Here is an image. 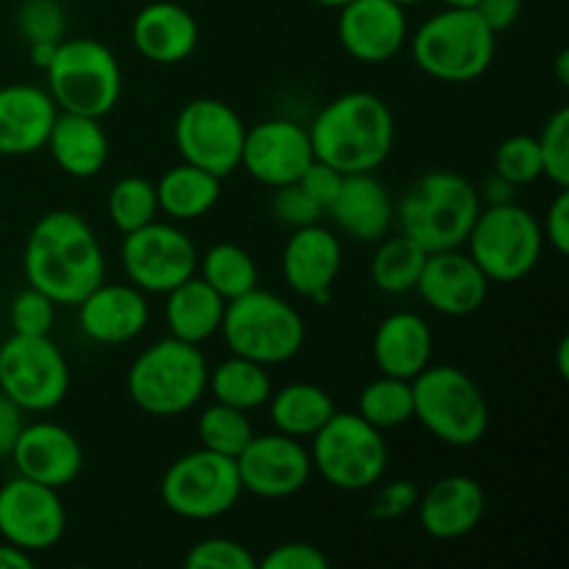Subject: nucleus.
<instances>
[{
	"mask_svg": "<svg viewBox=\"0 0 569 569\" xmlns=\"http://www.w3.org/2000/svg\"><path fill=\"white\" fill-rule=\"evenodd\" d=\"M28 287L56 306H78L106 276V259L92 226L76 211H48L33 222L22 250Z\"/></svg>",
	"mask_w": 569,
	"mask_h": 569,
	"instance_id": "nucleus-1",
	"label": "nucleus"
},
{
	"mask_svg": "<svg viewBox=\"0 0 569 569\" xmlns=\"http://www.w3.org/2000/svg\"><path fill=\"white\" fill-rule=\"evenodd\" d=\"M315 159L342 176L376 172L395 148V114L378 94L356 89L326 103L309 126Z\"/></svg>",
	"mask_w": 569,
	"mask_h": 569,
	"instance_id": "nucleus-2",
	"label": "nucleus"
},
{
	"mask_svg": "<svg viewBox=\"0 0 569 569\" xmlns=\"http://www.w3.org/2000/svg\"><path fill=\"white\" fill-rule=\"evenodd\" d=\"M478 187L453 170H433L417 178L395 206L400 233L426 253L461 248L481 214Z\"/></svg>",
	"mask_w": 569,
	"mask_h": 569,
	"instance_id": "nucleus-3",
	"label": "nucleus"
},
{
	"mask_svg": "<svg viewBox=\"0 0 569 569\" xmlns=\"http://www.w3.org/2000/svg\"><path fill=\"white\" fill-rule=\"evenodd\" d=\"M128 398L150 417H181L209 389V361L198 345L159 339L133 359L126 376Z\"/></svg>",
	"mask_w": 569,
	"mask_h": 569,
	"instance_id": "nucleus-4",
	"label": "nucleus"
},
{
	"mask_svg": "<svg viewBox=\"0 0 569 569\" xmlns=\"http://www.w3.org/2000/svg\"><path fill=\"white\" fill-rule=\"evenodd\" d=\"M498 33L476 9H442L428 17L411 37L415 64L445 83L478 81L492 67Z\"/></svg>",
	"mask_w": 569,
	"mask_h": 569,
	"instance_id": "nucleus-5",
	"label": "nucleus"
},
{
	"mask_svg": "<svg viewBox=\"0 0 569 569\" xmlns=\"http://www.w3.org/2000/svg\"><path fill=\"white\" fill-rule=\"evenodd\" d=\"M220 333L233 356L276 367L303 350L306 320L281 295L256 287L228 300Z\"/></svg>",
	"mask_w": 569,
	"mask_h": 569,
	"instance_id": "nucleus-6",
	"label": "nucleus"
},
{
	"mask_svg": "<svg viewBox=\"0 0 569 569\" xmlns=\"http://www.w3.org/2000/svg\"><path fill=\"white\" fill-rule=\"evenodd\" d=\"M415 420L450 448H472L489 431L487 395L453 365H428L411 381Z\"/></svg>",
	"mask_w": 569,
	"mask_h": 569,
	"instance_id": "nucleus-7",
	"label": "nucleus"
},
{
	"mask_svg": "<svg viewBox=\"0 0 569 569\" xmlns=\"http://www.w3.org/2000/svg\"><path fill=\"white\" fill-rule=\"evenodd\" d=\"M56 109L103 120L122 94V70L109 44L92 37L61 39L44 70Z\"/></svg>",
	"mask_w": 569,
	"mask_h": 569,
	"instance_id": "nucleus-8",
	"label": "nucleus"
},
{
	"mask_svg": "<svg viewBox=\"0 0 569 569\" xmlns=\"http://www.w3.org/2000/svg\"><path fill=\"white\" fill-rule=\"evenodd\" d=\"M465 244L489 283H517L531 276L542 259V222L517 200L483 206Z\"/></svg>",
	"mask_w": 569,
	"mask_h": 569,
	"instance_id": "nucleus-9",
	"label": "nucleus"
},
{
	"mask_svg": "<svg viewBox=\"0 0 569 569\" xmlns=\"http://www.w3.org/2000/svg\"><path fill=\"white\" fill-rule=\"evenodd\" d=\"M311 467L333 489L367 492L383 478L389 445L383 431L356 411H333L331 420L311 437Z\"/></svg>",
	"mask_w": 569,
	"mask_h": 569,
	"instance_id": "nucleus-10",
	"label": "nucleus"
},
{
	"mask_svg": "<svg viewBox=\"0 0 569 569\" xmlns=\"http://www.w3.org/2000/svg\"><path fill=\"white\" fill-rule=\"evenodd\" d=\"M161 503L181 520H217L242 498L237 461L214 450H192L167 467L161 478Z\"/></svg>",
	"mask_w": 569,
	"mask_h": 569,
	"instance_id": "nucleus-11",
	"label": "nucleus"
},
{
	"mask_svg": "<svg viewBox=\"0 0 569 569\" xmlns=\"http://www.w3.org/2000/svg\"><path fill=\"white\" fill-rule=\"evenodd\" d=\"M70 392V367L50 337L11 333L0 348V395L22 411H50Z\"/></svg>",
	"mask_w": 569,
	"mask_h": 569,
	"instance_id": "nucleus-12",
	"label": "nucleus"
},
{
	"mask_svg": "<svg viewBox=\"0 0 569 569\" xmlns=\"http://www.w3.org/2000/svg\"><path fill=\"white\" fill-rule=\"evenodd\" d=\"M248 126L233 106L217 98H194L178 111L172 139L183 161L217 178L231 176L242 161Z\"/></svg>",
	"mask_w": 569,
	"mask_h": 569,
	"instance_id": "nucleus-13",
	"label": "nucleus"
},
{
	"mask_svg": "<svg viewBox=\"0 0 569 569\" xmlns=\"http://www.w3.org/2000/svg\"><path fill=\"white\" fill-rule=\"evenodd\" d=\"M122 237V270L144 295H167L198 272V248L172 222L153 220Z\"/></svg>",
	"mask_w": 569,
	"mask_h": 569,
	"instance_id": "nucleus-14",
	"label": "nucleus"
},
{
	"mask_svg": "<svg viewBox=\"0 0 569 569\" xmlns=\"http://www.w3.org/2000/svg\"><path fill=\"white\" fill-rule=\"evenodd\" d=\"M67 531V511L59 489L31 478H11L0 487V537L28 553L56 548Z\"/></svg>",
	"mask_w": 569,
	"mask_h": 569,
	"instance_id": "nucleus-15",
	"label": "nucleus"
},
{
	"mask_svg": "<svg viewBox=\"0 0 569 569\" xmlns=\"http://www.w3.org/2000/svg\"><path fill=\"white\" fill-rule=\"evenodd\" d=\"M242 492L264 500H283L298 495L311 481V453L303 439L287 433H256L237 456Z\"/></svg>",
	"mask_w": 569,
	"mask_h": 569,
	"instance_id": "nucleus-16",
	"label": "nucleus"
},
{
	"mask_svg": "<svg viewBox=\"0 0 569 569\" xmlns=\"http://www.w3.org/2000/svg\"><path fill=\"white\" fill-rule=\"evenodd\" d=\"M311 161H315V148H311L309 128L276 117L248 128L239 167H244L253 181L276 189L298 181Z\"/></svg>",
	"mask_w": 569,
	"mask_h": 569,
	"instance_id": "nucleus-17",
	"label": "nucleus"
},
{
	"mask_svg": "<svg viewBox=\"0 0 569 569\" xmlns=\"http://www.w3.org/2000/svg\"><path fill=\"white\" fill-rule=\"evenodd\" d=\"M337 11L339 44L361 64H387L409 39V17L392 0H350Z\"/></svg>",
	"mask_w": 569,
	"mask_h": 569,
	"instance_id": "nucleus-18",
	"label": "nucleus"
},
{
	"mask_svg": "<svg viewBox=\"0 0 569 569\" xmlns=\"http://www.w3.org/2000/svg\"><path fill=\"white\" fill-rule=\"evenodd\" d=\"M283 281L300 298L315 303H328L331 289L342 272V242L333 231L320 222L303 228H292L281 253Z\"/></svg>",
	"mask_w": 569,
	"mask_h": 569,
	"instance_id": "nucleus-19",
	"label": "nucleus"
},
{
	"mask_svg": "<svg viewBox=\"0 0 569 569\" xmlns=\"http://www.w3.org/2000/svg\"><path fill=\"white\" fill-rule=\"evenodd\" d=\"M415 292H420L437 315L467 317L487 303L489 278L461 248L437 250L428 253Z\"/></svg>",
	"mask_w": 569,
	"mask_h": 569,
	"instance_id": "nucleus-20",
	"label": "nucleus"
},
{
	"mask_svg": "<svg viewBox=\"0 0 569 569\" xmlns=\"http://www.w3.org/2000/svg\"><path fill=\"white\" fill-rule=\"evenodd\" d=\"M9 459L14 461L17 476L53 489L70 487L83 470V450L78 437L50 420L22 426Z\"/></svg>",
	"mask_w": 569,
	"mask_h": 569,
	"instance_id": "nucleus-21",
	"label": "nucleus"
},
{
	"mask_svg": "<svg viewBox=\"0 0 569 569\" xmlns=\"http://www.w3.org/2000/svg\"><path fill=\"white\" fill-rule=\"evenodd\" d=\"M81 331L98 345H122L137 339L150 322V303L133 283H106L78 303Z\"/></svg>",
	"mask_w": 569,
	"mask_h": 569,
	"instance_id": "nucleus-22",
	"label": "nucleus"
},
{
	"mask_svg": "<svg viewBox=\"0 0 569 569\" xmlns=\"http://www.w3.org/2000/svg\"><path fill=\"white\" fill-rule=\"evenodd\" d=\"M487 515V492L470 476H445L420 492L417 517L428 537L461 539L476 531Z\"/></svg>",
	"mask_w": 569,
	"mask_h": 569,
	"instance_id": "nucleus-23",
	"label": "nucleus"
},
{
	"mask_svg": "<svg viewBox=\"0 0 569 569\" xmlns=\"http://www.w3.org/2000/svg\"><path fill=\"white\" fill-rule=\"evenodd\" d=\"M133 48L153 64H181L200 42L198 20L172 0H156L137 11L131 26Z\"/></svg>",
	"mask_w": 569,
	"mask_h": 569,
	"instance_id": "nucleus-24",
	"label": "nucleus"
},
{
	"mask_svg": "<svg viewBox=\"0 0 569 569\" xmlns=\"http://www.w3.org/2000/svg\"><path fill=\"white\" fill-rule=\"evenodd\" d=\"M56 109L48 89L33 83L0 87V156H31L44 148Z\"/></svg>",
	"mask_w": 569,
	"mask_h": 569,
	"instance_id": "nucleus-25",
	"label": "nucleus"
},
{
	"mask_svg": "<svg viewBox=\"0 0 569 569\" xmlns=\"http://www.w3.org/2000/svg\"><path fill=\"white\" fill-rule=\"evenodd\" d=\"M326 214H331L339 231L353 242H381L392 231L395 203L376 172H353L345 176L342 189Z\"/></svg>",
	"mask_w": 569,
	"mask_h": 569,
	"instance_id": "nucleus-26",
	"label": "nucleus"
},
{
	"mask_svg": "<svg viewBox=\"0 0 569 569\" xmlns=\"http://www.w3.org/2000/svg\"><path fill=\"white\" fill-rule=\"evenodd\" d=\"M433 359V331L415 311H392L372 337V361L381 376L415 381Z\"/></svg>",
	"mask_w": 569,
	"mask_h": 569,
	"instance_id": "nucleus-27",
	"label": "nucleus"
},
{
	"mask_svg": "<svg viewBox=\"0 0 569 569\" xmlns=\"http://www.w3.org/2000/svg\"><path fill=\"white\" fill-rule=\"evenodd\" d=\"M44 148L67 176L94 178L109 161V133L100 126L98 117L59 111Z\"/></svg>",
	"mask_w": 569,
	"mask_h": 569,
	"instance_id": "nucleus-28",
	"label": "nucleus"
},
{
	"mask_svg": "<svg viewBox=\"0 0 569 569\" xmlns=\"http://www.w3.org/2000/svg\"><path fill=\"white\" fill-rule=\"evenodd\" d=\"M222 315H226V300L203 278L192 276L167 292V326H170V337L181 342L203 345L206 339L220 333Z\"/></svg>",
	"mask_w": 569,
	"mask_h": 569,
	"instance_id": "nucleus-29",
	"label": "nucleus"
},
{
	"mask_svg": "<svg viewBox=\"0 0 569 569\" xmlns=\"http://www.w3.org/2000/svg\"><path fill=\"white\" fill-rule=\"evenodd\" d=\"M222 194V178L200 170V167L181 161L170 167L164 176L156 181V198L159 211H164L170 220H200L217 206Z\"/></svg>",
	"mask_w": 569,
	"mask_h": 569,
	"instance_id": "nucleus-30",
	"label": "nucleus"
},
{
	"mask_svg": "<svg viewBox=\"0 0 569 569\" xmlns=\"http://www.w3.org/2000/svg\"><path fill=\"white\" fill-rule=\"evenodd\" d=\"M267 406H270V420L276 431L295 439H311L337 411L331 395L309 381L287 383L278 392L272 389Z\"/></svg>",
	"mask_w": 569,
	"mask_h": 569,
	"instance_id": "nucleus-31",
	"label": "nucleus"
},
{
	"mask_svg": "<svg viewBox=\"0 0 569 569\" xmlns=\"http://www.w3.org/2000/svg\"><path fill=\"white\" fill-rule=\"evenodd\" d=\"M209 389L217 403L233 406V409L250 415V411L267 406L272 395V378L259 361L231 353V359L220 361L214 370H209Z\"/></svg>",
	"mask_w": 569,
	"mask_h": 569,
	"instance_id": "nucleus-32",
	"label": "nucleus"
},
{
	"mask_svg": "<svg viewBox=\"0 0 569 569\" xmlns=\"http://www.w3.org/2000/svg\"><path fill=\"white\" fill-rule=\"evenodd\" d=\"M426 259L428 253L415 239H409L406 233H398V237H389L387 233L378 242L376 256H372V283L387 295L415 292L422 267H426Z\"/></svg>",
	"mask_w": 569,
	"mask_h": 569,
	"instance_id": "nucleus-33",
	"label": "nucleus"
},
{
	"mask_svg": "<svg viewBox=\"0 0 569 569\" xmlns=\"http://www.w3.org/2000/svg\"><path fill=\"white\" fill-rule=\"evenodd\" d=\"M200 278L220 295L222 300L242 298L244 292L259 287V267L244 248L233 242H220L198 259Z\"/></svg>",
	"mask_w": 569,
	"mask_h": 569,
	"instance_id": "nucleus-34",
	"label": "nucleus"
},
{
	"mask_svg": "<svg viewBox=\"0 0 569 569\" xmlns=\"http://www.w3.org/2000/svg\"><path fill=\"white\" fill-rule=\"evenodd\" d=\"M356 415L365 417L378 431L406 426L409 420H415V392H411V381L392 376L376 378V381H370L359 392Z\"/></svg>",
	"mask_w": 569,
	"mask_h": 569,
	"instance_id": "nucleus-35",
	"label": "nucleus"
},
{
	"mask_svg": "<svg viewBox=\"0 0 569 569\" xmlns=\"http://www.w3.org/2000/svg\"><path fill=\"white\" fill-rule=\"evenodd\" d=\"M198 437L200 448L214 450V453L228 456V459H237L244 448L250 445V439L256 437L253 422H250L248 411H239L233 406L217 403L200 415L198 420Z\"/></svg>",
	"mask_w": 569,
	"mask_h": 569,
	"instance_id": "nucleus-36",
	"label": "nucleus"
},
{
	"mask_svg": "<svg viewBox=\"0 0 569 569\" xmlns=\"http://www.w3.org/2000/svg\"><path fill=\"white\" fill-rule=\"evenodd\" d=\"M109 217L120 233H131L137 228L148 226L159 214V198H156V183L142 176H126L109 189Z\"/></svg>",
	"mask_w": 569,
	"mask_h": 569,
	"instance_id": "nucleus-37",
	"label": "nucleus"
},
{
	"mask_svg": "<svg viewBox=\"0 0 569 569\" xmlns=\"http://www.w3.org/2000/svg\"><path fill=\"white\" fill-rule=\"evenodd\" d=\"M492 170L515 187H528V183L539 181L542 178V153H539L537 137L515 133V137L503 139L495 150Z\"/></svg>",
	"mask_w": 569,
	"mask_h": 569,
	"instance_id": "nucleus-38",
	"label": "nucleus"
},
{
	"mask_svg": "<svg viewBox=\"0 0 569 569\" xmlns=\"http://www.w3.org/2000/svg\"><path fill=\"white\" fill-rule=\"evenodd\" d=\"M14 22L28 44L61 42L67 33V9L61 0H22Z\"/></svg>",
	"mask_w": 569,
	"mask_h": 569,
	"instance_id": "nucleus-39",
	"label": "nucleus"
},
{
	"mask_svg": "<svg viewBox=\"0 0 569 569\" xmlns=\"http://www.w3.org/2000/svg\"><path fill=\"white\" fill-rule=\"evenodd\" d=\"M539 153H542V176L559 189L569 187V109L561 106L556 114L545 122L542 133L537 137Z\"/></svg>",
	"mask_w": 569,
	"mask_h": 569,
	"instance_id": "nucleus-40",
	"label": "nucleus"
},
{
	"mask_svg": "<svg viewBox=\"0 0 569 569\" xmlns=\"http://www.w3.org/2000/svg\"><path fill=\"white\" fill-rule=\"evenodd\" d=\"M187 569H256L259 559L242 542L228 537H209L192 545L183 559Z\"/></svg>",
	"mask_w": 569,
	"mask_h": 569,
	"instance_id": "nucleus-41",
	"label": "nucleus"
},
{
	"mask_svg": "<svg viewBox=\"0 0 569 569\" xmlns=\"http://www.w3.org/2000/svg\"><path fill=\"white\" fill-rule=\"evenodd\" d=\"M9 322L14 333L26 337H50L56 326V303L39 289L28 287L11 300Z\"/></svg>",
	"mask_w": 569,
	"mask_h": 569,
	"instance_id": "nucleus-42",
	"label": "nucleus"
},
{
	"mask_svg": "<svg viewBox=\"0 0 569 569\" xmlns=\"http://www.w3.org/2000/svg\"><path fill=\"white\" fill-rule=\"evenodd\" d=\"M272 214H276V220H281L283 226L303 228L320 222V217L326 214V211H322L320 206L303 192V187L295 181L276 187V192H272Z\"/></svg>",
	"mask_w": 569,
	"mask_h": 569,
	"instance_id": "nucleus-43",
	"label": "nucleus"
},
{
	"mask_svg": "<svg viewBox=\"0 0 569 569\" xmlns=\"http://www.w3.org/2000/svg\"><path fill=\"white\" fill-rule=\"evenodd\" d=\"M417 500H420V487L409 478H398V481H389L376 489L370 500V517L381 522L400 520L417 509Z\"/></svg>",
	"mask_w": 569,
	"mask_h": 569,
	"instance_id": "nucleus-44",
	"label": "nucleus"
},
{
	"mask_svg": "<svg viewBox=\"0 0 569 569\" xmlns=\"http://www.w3.org/2000/svg\"><path fill=\"white\" fill-rule=\"evenodd\" d=\"M261 569H328L331 559L309 542H287L272 548L259 561Z\"/></svg>",
	"mask_w": 569,
	"mask_h": 569,
	"instance_id": "nucleus-45",
	"label": "nucleus"
},
{
	"mask_svg": "<svg viewBox=\"0 0 569 569\" xmlns=\"http://www.w3.org/2000/svg\"><path fill=\"white\" fill-rule=\"evenodd\" d=\"M342 181H345L342 172L333 170L331 164H326V161H320V159L311 161V164L306 167L303 176L298 178V183L303 187V192L309 194V198L315 200L322 211L331 209V203L337 200L339 189H342Z\"/></svg>",
	"mask_w": 569,
	"mask_h": 569,
	"instance_id": "nucleus-46",
	"label": "nucleus"
},
{
	"mask_svg": "<svg viewBox=\"0 0 569 569\" xmlns=\"http://www.w3.org/2000/svg\"><path fill=\"white\" fill-rule=\"evenodd\" d=\"M545 242L556 250L559 256L569 253V187L559 189L548 209V220L542 226Z\"/></svg>",
	"mask_w": 569,
	"mask_h": 569,
	"instance_id": "nucleus-47",
	"label": "nucleus"
},
{
	"mask_svg": "<svg viewBox=\"0 0 569 569\" xmlns=\"http://www.w3.org/2000/svg\"><path fill=\"white\" fill-rule=\"evenodd\" d=\"M478 17L492 28L495 33L509 31L522 14V0H478Z\"/></svg>",
	"mask_w": 569,
	"mask_h": 569,
	"instance_id": "nucleus-48",
	"label": "nucleus"
},
{
	"mask_svg": "<svg viewBox=\"0 0 569 569\" xmlns=\"http://www.w3.org/2000/svg\"><path fill=\"white\" fill-rule=\"evenodd\" d=\"M22 415H26V411H22L14 400L0 395V459H9L11 450H14L17 437H20L22 426H26Z\"/></svg>",
	"mask_w": 569,
	"mask_h": 569,
	"instance_id": "nucleus-49",
	"label": "nucleus"
},
{
	"mask_svg": "<svg viewBox=\"0 0 569 569\" xmlns=\"http://www.w3.org/2000/svg\"><path fill=\"white\" fill-rule=\"evenodd\" d=\"M478 198H481V206H503L515 203L517 187L511 181H506L503 176L492 170V176L483 178V183L478 187Z\"/></svg>",
	"mask_w": 569,
	"mask_h": 569,
	"instance_id": "nucleus-50",
	"label": "nucleus"
},
{
	"mask_svg": "<svg viewBox=\"0 0 569 569\" xmlns=\"http://www.w3.org/2000/svg\"><path fill=\"white\" fill-rule=\"evenodd\" d=\"M33 553L17 548L11 542H0V569H31Z\"/></svg>",
	"mask_w": 569,
	"mask_h": 569,
	"instance_id": "nucleus-51",
	"label": "nucleus"
},
{
	"mask_svg": "<svg viewBox=\"0 0 569 569\" xmlns=\"http://www.w3.org/2000/svg\"><path fill=\"white\" fill-rule=\"evenodd\" d=\"M56 48H59V42H33V44H28V59H31V64L37 67V70L44 72L50 67V61H53Z\"/></svg>",
	"mask_w": 569,
	"mask_h": 569,
	"instance_id": "nucleus-52",
	"label": "nucleus"
},
{
	"mask_svg": "<svg viewBox=\"0 0 569 569\" xmlns=\"http://www.w3.org/2000/svg\"><path fill=\"white\" fill-rule=\"evenodd\" d=\"M556 78H559L561 87L569 83V50H561V53L556 56Z\"/></svg>",
	"mask_w": 569,
	"mask_h": 569,
	"instance_id": "nucleus-53",
	"label": "nucleus"
},
{
	"mask_svg": "<svg viewBox=\"0 0 569 569\" xmlns=\"http://www.w3.org/2000/svg\"><path fill=\"white\" fill-rule=\"evenodd\" d=\"M567 356H569V339L565 337L559 342V376L561 378H569V361H567Z\"/></svg>",
	"mask_w": 569,
	"mask_h": 569,
	"instance_id": "nucleus-54",
	"label": "nucleus"
},
{
	"mask_svg": "<svg viewBox=\"0 0 569 569\" xmlns=\"http://www.w3.org/2000/svg\"><path fill=\"white\" fill-rule=\"evenodd\" d=\"M445 6H453V9H476L478 0H445Z\"/></svg>",
	"mask_w": 569,
	"mask_h": 569,
	"instance_id": "nucleus-55",
	"label": "nucleus"
},
{
	"mask_svg": "<svg viewBox=\"0 0 569 569\" xmlns=\"http://www.w3.org/2000/svg\"><path fill=\"white\" fill-rule=\"evenodd\" d=\"M315 3L326 6V9H342V6L350 3V0H315Z\"/></svg>",
	"mask_w": 569,
	"mask_h": 569,
	"instance_id": "nucleus-56",
	"label": "nucleus"
},
{
	"mask_svg": "<svg viewBox=\"0 0 569 569\" xmlns=\"http://www.w3.org/2000/svg\"><path fill=\"white\" fill-rule=\"evenodd\" d=\"M392 3H398V6H403V9H409V6L422 3V0H392Z\"/></svg>",
	"mask_w": 569,
	"mask_h": 569,
	"instance_id": "nucleus-57",
	"label": "nucleus"
}]
</instances>
